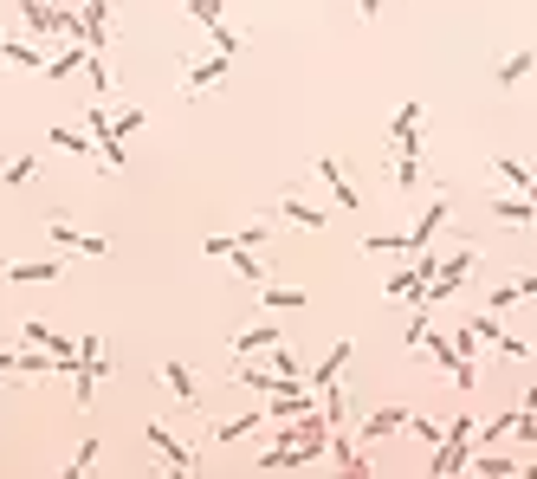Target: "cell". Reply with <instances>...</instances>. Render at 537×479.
Here are the masks:
<instances>
[{
  "label": "cell",
  "mask_w": 537,
  "mask_h": 479,
  "mask_svg": "<svg viewBox=\"0 0 537 479\" xmlns=\"http://www.w3.org/2000/svg\"><path fill=\"white\" fill-rule=\"evenodd\" d=\"M440 227H447V188H434V201L415 214V221H408V246H428Z\"/></svg>",
  "instance_id": "14"
},
{
  "label": "cell",
  "mask_w": 537,
  "mask_h": 479,
  "mask_svg": "<svg viewBox=\"0 0 537 479\" xmlns=\"http://www.w3.org/2000/svg\"><path fill=\"white\" fill-rule=\"evenodd\" d=\"M246 434H259V408H246V415H233V421H220V428H214V441H246Z\"/></svg>",
  "instance_id": "28"
},
{
  "label": "cell",
  "mask_w": 537,
  "mask_h": 479,
  "mask_svg": "<svg viewBox=\"0 0 537 479\" xmlns=\"http://www.w3.org/2000/svg\"><path fill=\"white\" fill-rule=\"evenodd\" d=\"M266 363L279 369L285 382H305V369H298V357H292V350H285V344H272V350H266Z\"/></svg>",
  "instance_id": "34"
},
{
  "label": "cell",
  "mask_w": 537,
  "mask_h": 479,
  "mask_svg": "<svg viewBox=\"0 0 537 479\" xmlns=\"http://www.w3.org/2000/svg\"><path fill=\"white\" fill-rule=\"evenodd\" d=\"M408 428H415V441H428V447H440V441H447V428H440L434 415H421V408L408 415Z\"/></svg>",
  "instance_id": "35"
},
{
  "label": "cell",
  "mask_w": 537,
  "mask_h": 479,
  "mask_svg": "<svg viewBox=\"0 0 537 479\" xmlns=\"http://www.w3.org/2000/svg\"><path fill=\"white\" fill-rule=\"evenodd\" d=\"M78 357H110L104 337H98V331H85V337H78Z\"/></svg>",
  "instance_id": "42"
},
{
  "label": "cell",
  "mask_w": 537,
  "mask_h": 479,
  "mask_svg": "<svg viewBox=\"0 0 537 479\" xmlns=\"http://www.w3.org/2000/svg\"><path fill=\"white\" fill-rule=\"evenodd\" d=\"M363 253H415V246H408V227H402V234H363Z\"/></svg>",
  "instance_id": "31"
},
{
  "label": "cell",
  "mask_w": 537,
  "mask_h": 479,
  "mask_svg": "<svg viewBox=\"0 0 537 479\" xmlns=\"http://www.w3.org/2000/svg\"><path fill=\"white\" fill-rule=\"evenodd\" d=\"M0 59H13L20 72H46V52H39L33 39H20V33H0Z\"/></svg>",
  "instance_id": "17"
},
{
  "label": "cell",
  "mask_w": 537,
  "mask_h": 479,
  "mask_svg": "<svg viewBox=\"0 0 537 479\" xmlns=\"http://www.w3.org/2000/svg\"><path fill=\"white\" fill-rule=\"evenodd\" d=\"M143 441L156 447L162 460H169V473H175V479H188V473H195V447H188L182 434L169 428V421H149V428H143Z\"/></svg>",
  "instance_id": "3"
},
{
  "label": "cell",
  "mask_w": 537,
  "mask_h": 479,
  "mask_svg": "<svg viewBox=\"0 0 537 479\" xmlns=\"http://www.w3.org/2000/svg\"><path fill=\"white\" fill-rule=\"evenodd\" d=\"M421 123H428V111H421V98H408L402 111H395V123H389L395 149H408V156H421Z\"/></svg>",
  "instance_id": "13"
},
{
  "label": "cell",
  "mask_w": 537,
  "mask_h": 479,
  "mask_svg": "<svg viewBox=\"0 0 537 479\" xmlns=\"http://www.w3.org/2000/svg\"><path fill=\"white\" fill-rule=\"evenodd\" d=\"M182 7H188V20H195V26H220V20H227L220 0H182Z\"/></svg>",
  "instance_id": "32"
},
{
  "label": "cell",
  "mask_w": 537,
  "mask_h": 479,
  "mask_svg": "<svg viewBox=\"0 0 537 479\" xmlns=\"http://www.w3.org/2000/svg\"><path fill=\"white\" fill-rule=\"evenodd\" d=\"M447 376H453V389H460V395H473V389H479V363H473V357H460V363L447 369Z\"/></svg>",
  "instance_id": "36"
},
{
  "label": "cell",
  "mask_w": 537,
  "mask_h": 479,
  "mask_svg": "<svg viewBox=\"0 0 537 479\" xmlns=\"http://www.w3.org/2000/svg\"><path fill=\"white\" fill-rule=\"evenodd\" d=\"M259 305L266 311H305L311 292H298V285H259Z\"/></svg>",
  "instance_id": "23"
},
{
  "label": "cell",
  "mask_w": 537,
  "mask_h": 479,
  "mask_svg": "<svg viewBox=\"0 0 537 479\" xmlns=\"http://www.w3.org/2000/svg\"><path fill=\"white\" fill-rule=\"evenodd\" d=\"M233 240H240V246H253V253H266V240H272V221H246Z\"/></svg>",
  "instance_id": "37"
},
{
  "label": "cell",
  "mask_w": 537,
  "mask_h": 479,
  "mask_svg": "<svg viewBox=\"0 0 537 479\" xmlns=\"http://www.w3.org/2000/svg\"><path fill=\"white\" fill-rule=\"evenodd\" d=\"M518 298H537V272H531V279H518Z\"/></svg>",
  "instance_id": "44"
},
{
  "label": "cell",
  "mask_w": 537,
  "mask_h": 479,
  "mask_svg": "<svg viewBox=\"0 0 537 479\" xmlns=\"http://www.w3.org/2000/svg\"><path fill=\"white\" fill-rule=\"evenodd\" d=\"M59 279H72L59 253L52 259H7V266H0V285H59Z\"/></svg>",
  "instance_id": "4"
},
{
  "label": "cell",
  "mask_w": 537,
  "mask_h": 479,
  "mask_svg": "<svg viewBox=\"0 0 537 479\" xmlns=\"http://www.w3.org/2000/svg\"><path fill=\"white\" fill-rule=\"evenodd\" d=\"M46 240H52V246H65V253H91V259H104V253H110V240H104V234H85V227H72V221H46Z\"/></svg>",
  "instance_id": "10"
},
{
  "label": "cell",
  "mask_w": 537,
  "mask_h": 479,
  "mask_svg": "<svg viewBox=\"0 0 537 479\" xmlns=\"http://www.w3.org/2000/svg\"><path fill=\"white\" fill-rule=\"evenodd\" d=\"M318 182L337 195V208H350V214H363V195H356V182L343 175V162L337 156H318Z\"/></svg>",
  "instance_id": "12"
},
{
  "label": "cell",
  "mask_w": 537,
  "mask_h": 479,
  "mask_svg": "<svg viewBox=\"0 0 537 479\" xmlns=\"http://www.w3.org/2000/svg\"><path fill=\"white\" fill-rule=\"evenodd\" d=\"M52 143H59L65 156H98V143H91V130H65V123H59V130H52Z\"/></svg>",
  "instance_id": "30"
},
{
  "label": "cell",
  "mask_w": 537,
  "mask_h": 479,
  "mask_svg": "<svg viewBox=\"0 0 537 479\" xmlns=\"http://www.w3.org/2000/svg\"><path fill=\"white\" fill-rule=\"evenodd\" d=\"M492 182L512 188V195H531V169H525L518 156H492Z\"/></svg>",
  "instance_id": "22"
},
{
  "label": "cell",
  "mask_w": 537,
  "mask_h": 479,
  "mask_svg": "<svg viewBox=\"0 0 537 479\" xmlns=\"http://www.w3.org/2000/svg\"><path fill=\"white\" fill-rule=\"evenodd\" d=\"M531 195H537V169H531Z\"/></svg>",
  "instance_id": "45"
},
{
  "label": "cell",
  "mask_w": 537,
  "mask_h": 479,
  "mask_svg": "<svg viewBox=\"0 0 537 479\" xmlns=\"http://www.w3.org/2000/svg\"><path fill=\"white\" fill-rule=\"evenodd\" d=\"M382 7H389V0H363V7H356V20H382Z\"/></svg>",
  "instance_id": "43"
},
{
  "label": "cell",
  "mask_w": 537,
  "mask_h": 479,
  "mask_svg": "<svg viewBox=\"0 0 537 479\" xmlns=\"http://www.w3.org/2000/svg\"><path fill=\"white\" fill-rule=\"evenodd\" d=\"M143 123H149L143 111H123V117H110V130H117V136H130V130H143Z\"/></svg>",
  "instance_id": "40"
},
{
  "label": "cell",
  "mask_w": 537,
  "mask_h": 479,
  "mask_svg": "<svg viewBox=\"0 0 537 479\" xmlns=\"http://www.w3.org/2000/svg\"><path fill=\"white\" fill-rule=\"evenodd\" d=\"M473 331H479V344L505 350V357H512V363H525V357H531V344H525V337H518V331H505V324H499V311H479V318H473Z\"/></svg>",
  "instance_id": "6"
},
{
  "label": "cell",
  "mask_w": 537,
  "mask_h": 479,
  "mask_svg": "<svg viewBox=\"0 0 537 479\" xmlns=\"http://www.w3.org/2000/svg\"><path fill=\"white\" fill-rule=\"evenodd\" d=\"M85 59H91V46H85V39H72V46H59V52H52V59H46V78H52V85H59V78L85 72Z\"/></svg>",
  "instance_id": "19"
},
{
  "label": "cell",
  "mask_w": 537,
  "mask_h": 479,
  "mask_svg": "<svg viewBox=\"0 0 537 479\" xmlns=\"http://www.w3.org/2000/svg\"><path fill=\"white\" fill-rule=\"evenodd\" d=\"M473 434H479V421L473 415H460V421H447V441L434 447V460H428V473H466V454H473Z\"/></svg>",
  "instance_id": "1"
},
{
  "label": "cell",
  "mask_w": 537,
  "mask_h": 479,
  "mask_svg": "<svg viewBox=\"0 0 537 479\" xmlns=\"http://www.w3.org/2000/svg\"><path fill=\"white\" fill-rule=\"evenodd\" d=\"M208 33H214V52H227V59H233V52H240V33H233L227 20H220V26H208Z\"/></svg>",
  "instance_id": "39"
},
{
  "label": "cell",
  "mask_w": 537,
  "mask_h": 479,
  "mask_svg": "<svg viewBox=\"0 0 537 479\" xmlns=\"http://www.w3.org/2000/svg\"><path fill=\"white\" fill-rule=\"evenodd\" d=\"M453 337V350H460V357H479V331H473V318L460 324V331H447Z\"/></svg>",
  "instance_id": "38"
},
{
  "label": "cell",
  "mask_w": 537,
  "mask_h": 479,
  "mask_svg": "<svg viewBox=\"0 0 537 479\" xmlns=\"http://www.w3.org/2000/svg\"><path fill=\"white\" fill-rule=\"evenodd\" d=\"M0 182L7 188H33L39 182V156H7L0 162Z\"/></svg>",
  "instance_id": "27"
},
{
  "label": "cell",
  "mask_w": 537,
  "mask_h": 479,
  "mask_svg": "<svg viewBox=\"0 0 537 479\" xmlns=\"http://www.w3.org/2000/svg\"><path fill=\"white\" fill-rule=\"evenodd\" d=\"M98 454H104V434H85V441H78V454L65 460L59 473H65V479H85L91 467H98Z\"/></svg>",
  "instance_id": "24"
},
{
  "label": "cell",
  "mask_w": 537,
  "mask_h": 479,
  "mask_svg": "<svg viewBox=\"0 0 537 479\" xmlns=\"http://www.w3.org/2000/svg\"><path fill=\"white\" fill-rule=\"evenodd\" d=\"M72 39H85L91 52H104V46H110V0H85V7H78Z\"/></svg>",
  "instance_id": "9"
},
{
  "label": "cell",
  "mask_w": 537,
  "mask_h": 479,
  "mask_svg": "<svg viewBox=\"0 0 537 479\" xmlns=\"http://www.w3.org/2000/svg\"><path fill=\"white\" fill-rule=\"evenodd\" d=\"M85 72H91V91H98V98H110V91H117V78H110L104 52H91V59H85Z\"/></svg>",
  "instance_id": "33"
},
{
  "label": "cell",
  "mask_w": 537,
  "mask_h": 479,
  "mask_svg": "<svg viewBox=\"0 0 537 479\" xmlns=\"http://www.w3.org/2000/svg\"><path fill=\"white\" fill-rule=\"evenodd\" d=\"M382 292H389V298H421V292H428V279H421L415 266H395L389 279H382Z\"/></svg>",
  "instance_id": "26"
},
{
  "label": "cell",
  "mask_w": 537,
  "mask_h": 479,
  "mask_svg": "<svg viewBox=\"0 0 537 479\" xmlns=\"http://www.w3.org/2000/svg\"><path fill=\"white\" fill-rule=\"evenodd\" d=\"M324 421L330 428H350V395H343L337 382H324Z\"/></svg>",
  "instance_id": "29"
},
{
  "label": "cell",
  "mask_w": 537,
  "mask_h": 479,
  "mask_svg": "<svg viewBox=\"0 0 537 479\" xmlns=\"http://www.w3.org/2000/svg\"><path fill=\"white\" fill-rule=\"evenodd\" d=\"M220 78H227V52H208V59H188V65H182V98H201V91H214Z\"/></svg>",
  "instance_id": "8"
},
{
  "label": "cell",
  "mask_w": 537,
  "mask_h": 479,
  "mask_svg": "<svg viewBox=\"0 0 537 479\" xmlns=\"http://www.w3.org/2000/svg\"><path fill=\"white\" fill-rule=\"evenodd\" d=\"M408 415H415V408L382 402V408H369V415L356 421V434H363V447H369V441H389V434H402V428H408Z\"/></svg>",
  "instance_id": "7"
},
{
  "label": "cell",
  "mask_w": 537,
  "mask_h": 479,
  "mask_svg": "<svg viewBox=\"0 0 537 479\" xmlns=\"http://www.w3.org/2000/svg\"><path fill=\"white\" fill-rule=\"evenodd\" d=\"M272 344H279V324L259 318V324H246V331L233 337V357H259V350H272Z\"/></svg>",
  "instance_id": "18"
},
{
  "label": "cell",
  "mask_w": 537,
  "mask_h": 479,
  "mask_svg": "<svg viewBox=\"0 0 537 479\" xmlns=\"http://www.w3.org/2000/svg\"><path fill=\"white\" fill-rule=\"evenodd\" d=\"M350 350H356L350 337H343V344H330L324 357L311 363V389H324V382H337V376H343V363H350Z\"/></svg>",
  "instance_id": "21"
},
{
  "label": "cell",
  "mask_w": 537,
  "mask_h": 479,
  "mask_svg": "<svg viewBox=\"0 0 537 479\" xmlns=\"http://www.w3.org/2000/svg\"><path fill=\"white\" fill-rule=\"evenodd\" d=\"M466 473H479V479H512L518 473V460H505V454H466Z\"/></svg>",
  "instance_id": "25"
},
{
  "label": "cell",
  "mask_w": 537,
  "mask_h": 479,
  "mask_svg": "<svg viewBox=\"0 0 537 479\" xmlns=\"http://www.w3.org/2000/svg\"><path fill=\"white\" fill-rule=\"evenodd\" d=\"M492 221L531 227V221H537V195H492Z\"/></svg>",
  "instance_id": "20"
},
{
  "label": "cell",
  "mask_w": 537,
  "mask_h": 479,
  "mask_svg": "<svg viewBox=\"0 0 537 479\" xmlns=\"http://www.w3.org/2000/svg\"><path fill=\"white\" fill-rule=\"evenodd\" d=\"M162 389H169L182 408H201V402H208V389L195 382V369H188L182 357H169V363H162Z\"/></svg>",
  "instance_id": "11"
},
{
  "label": "cell",
  "mask_w": 537,
  "mask_h": 479,
  "mask_svg": "<svg viewBox=\"0 0 537 479\" xmlns=\"http://www.w3.org/2000/svg\"><path fill=\"white\" fill-rule=\"evenodd\" d=\"M415 182H434V175H428V162H421V156H408V149H402V156L389 162V188H395V195H415Z\"/></svg>",
  "instance_id": "15"
},
{
  "label": "cell",
  "mask_w": 537,
  "mask_h": 479,
  "mask_svg": "<svg viewBox=\"0 0 537 479\" xmlns=\"http://www.w3.org/2000/svg\"><path fill=\"white\" fill-rule=\"evenodd\" d=\"M473 266H479V246H473V240H466V246H453V253L440 259V272L428 279V292H421V298H428V305H440V298H453V292L466 285V272H473Z\"/></svg>",
  "instance_id": "2"
},
{
  "label": "cell",
  "mask_w": 537,
  "mask_h": 479,
  "mask_svg": "<svg viewBox=\"0 0 537 479\" xmlns=\"http://www.w3.org/2000/svg\"><path fill=\"white\" fill-rule=\"evenodd\" d=\"M531 65H537V52H531V46L505 52V59H499V72H492V85H499V91H518V85H525V72H531Z\"/></svg>",
  "instance_id": "16"
},
{
  "label": "cell",
  "mask_w": 537,
  "mask_h": 479,
  "mask_svg": "<svg viewBox=\"0 0 537 479\" xmlns=\"http://www.w3.org/2000/svg\"><path fill=\"white\" fill-rule=\"evenodd\" d=\"M512 305H518V279H512V285H499V292H492V305H486V311H512Z\"/></svg>",
  "instance_id": "41"
},
{
  "label": "cell",
  "mask_w": 537,
  "mask_h": 479,
  "mask_svg": "<svg viewBox=\"0 0 537 479\" xmlns=\"http://www.w3.org/2000/svg\"><path fill=\"white\" fill-rule=\"evenodd\" d=\"M279 214H285L292 227H305V234H318V227H330V208H318V201H311L298 182H285V188H279Z\"/></svg>",
  "instance_id": "5"
}]
</instances>
